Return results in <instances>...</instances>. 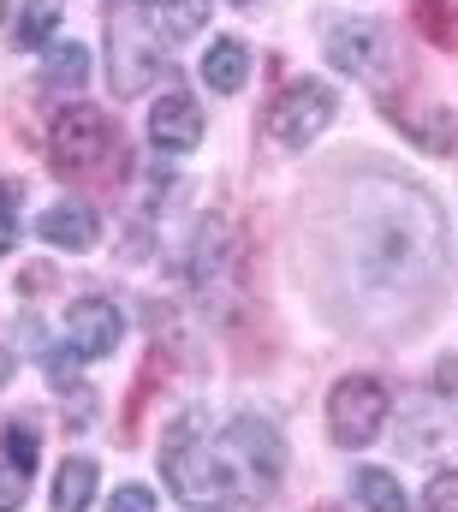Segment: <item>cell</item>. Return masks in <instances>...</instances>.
I'll return each mask as SVG.
<instances>
[{"mask_svg": "<svg viewBox=\"0 0 458 512\" xmlns=\"http://www.w3.org/2000/svg\"><path fill=\"white\" fill-rule=\"evenodd\" d=\"M161 477H167V489H173L191 512H232L238 507V483H232L227 459H215V453H209L203 441H191L185 429L167 441Z\"/></svg>", "mask_w": 458, "mask_h": 512, "instance_id": "1", "label": "cell"}, {"mask_svg": "<svg viewBox=\"0 0 458 512\" xmlns=\"http://www.w3.org/2000/svg\"><path fill=\"white\" fill-rule=\"evenodd\" d=\"M334 114H340L334 84H322V78H298V84L280 90V102L268 108V137L286 143V149H304V143H316L322 131L334 126Z\"/></svg>", "mask_w": 458, "mask_h": 512, "instance_id": "2", "label": "cell"}, {"mask_svg": "<svg viewBox=\"0 0 458 512\" xmlns=\"http://www.w3.org/2000/svg\"><path fill=\"white\" fill-rule=\"evenodd\" d=\"M227 471H232V483H250L256 495H268L280 483L286 447H280L268 417H232L227 423Z\"/></svg>", "mask_w": 458, "mask_h": 512, "instance_id": "3", "label": "cell"}, {"mask_svg": "<svg viewBox=\"0 0 458 512\" xmlns=\"http://www.w3.org/2000/svg\"><path fill=\"white\" fill-rule=\"evenodd\" d=\"M328 66H340L345 78L381 84L393 72V36L381 18H345L328 30Z\"/></svg>", "mask_w": 458, "mask_h": 512, "instance_id": "4", "label": "cell"}, {"mask_svg": "<svg viewBox=\"0 0 458 512\" xmlns=\"http://www.w3.org/2000/svg\"><path fill=\"white\" fill-rule=\"evenodd\" d=\"M387 423V387L375 376H345L328 399V429L340 447H369Z\"/></svg>", "mask_w": 458, "mask_h": 512, "instance_id": "5", "label": "cell"}, {"mask_svg": "<svg viewBox=\"0 0 458 512\" xmlns=\"http://www.w3.org/2000/svg\"><path fill=\"white\" fill-rule=\"evenodd\" d=\"M108 143H114V126H108V114H96V108H66V114L54 120V131H48V155H54L60 173L96 167Z\"/></svg>", "mask_w": 458, "mask_h": 512, "instance_id": "6", "label": "cell"}, {"mask_svg": "<svg viewBox=\"0 0 458 512\" xmlns=\"http://www.w3.org/2000/svg\"><path fill=\"white\" fill-rule=\"evenodd\" d=\"M119 334H125V322H119V304H108V298H78L72 316H66L72 358H108L119 346Z\"/></svg>", "mask_w": 458, "mask_h": 512, "instance_id": "7", "label": "cell"}, {"mask_svg": "<svg viewBox=\"0 0 458 512\" xmlns=\"http://www.w3.org/2000/svg\"><path fill=\"white\" fill-rule=\"evenodd\" d=\"M149 143H155V149H167V155L197 149V143H203V108H197L185 90L155 96V108H149Z\"/></svg>", "mask_w": 458, "mask_h": 512, "instance_id": "8", "label": "cell"}, {"mask_svg": "<svg viewBox=\"0 0 458 512\" xmlns=\"http://www.w3.org/2000/svg\"><path fill=\"white\" fill-rule=\"evenodd\" d=\"M36 239L54 245V251H90V245L102 239V221H96L90 203H54V209H42Z\"/></svg>", "mask_w": 458, "mask_h": 512, "instance_id": "9", "label": "cell"}, {"mask_svg": "<svg viewBox=\"0 0 458 512\" xmlns=\"http://www.w3.org/2000/svg\"><path fill=\"white\" fill-rule=\"evenodd\" d=\"M203 84L221 90V96H238V90L250 84V48L232 42V36H221V42L203 54Z\"/></svg>", "mask_w": 458, "mask_h": 512, "instance_id": "10", "label": "cell"}, {"mask_svg": "<svg viewBox=\"0 0 458 512\" xmlns=\"http://www.w3.org/2000/svg\"><path fill=\"white\" fill-rule=\"evenodd\" d=\"M6 30H12L18 48H48L54 30H60V0H24V6L6 18Z\"/></svg>", "mask_w": 458, "mask_h": 512, "instance_id": "11", "label": "cell"}, {"mask_svg": "<svg viewBox=\"0 0 458 512\" xmlns=\"http://www.w3.org/2000/svg\"><path fill=\"white\" fill-rule=\"evenodd\" d=\"M42 78H48V90H84V84H90V54H84L78 42H48Z\"/></svg>", "mask_w": 458, "mask_h": 512, "instance_id": "12", "label": "cell"}, {"mask_svg": "<svg viewBox=\"0 0 458 512\" xmlns=\"http://www.w3.org/2000/svg\"><path fill=\"white\" fill-rule=\"evenodd\" d=\"M90 495H96V465L66 459L60 477H54V512H90Z\"/></svg>", "mask_w": 458, "mask_h": 512, "instance_id": "13", "label": "cell"}, {"mask_svg": "<svg viewBox=\"0 0 458 512\" xmlns=\"http://www.w3.org/2000/svg\"><path fill=\"white\" fill-rule=\"evenodd\" d=\"M357 501H363V512H411L399 477H393V471H375V465L357 471Z\"/></svg>", "mask_w": 458, "mask_h": 512, "instance_id": "14", "label": "cell"}, {"mask_svg": "<svg viewBox=\"0 0 458 512\" xmlns=\"http://www.w3.org/2000/svg\"><path fill=\"white\" fill-rule=\"evenodd\" d=\"M155 12H161V30H167L173 42H185V36H197V30H203L209 0H155Z\"/></svg>", "mask_w": 458, "mask_h": 512, "instance_id": "15", "label": "cell"}, {"mask_svg": "<svg viewBox=\"0 0 458 512\" xmlns=\"http://www.w3.org/2000/svg\"><path fill=\"white\" fill-rule=\"evenodd\" d=\"M0 447H6V465L30 477V465H36V435H30V423H12V429L0 435Z\"/></svg>", "mask_w": 458, "mask_h": 512, "instance_id": "16", "label": "cell"}, {"mask_svg": "<svg viewBox=\"0 0 458 512\" xmlns=\"http://www.w3.org/2000/svg\"><path fill=\"white\" fill-rule=\"evenodd\" d=\"M18 245V185L0 179V256Z\"/></svg>", "mask_w": 458, "mask_h": 512, "instance_id": "17", "label": "cell"}, {"mask_svg": "<svg viewBox=\"0 0 458 512\" xmlns=\"http://www.w3.org/2000/svg\"><path fill=\"white\" fill-rule=\"evenodd\" d=\"M429 512H458V471H435L429 477Z\"/></svg>", "mask_w": 458, "mask_h": 512, "instance_id": "18", "label": "cell"}, {"mask_svg": "<svg viewBox=\"0 0 458 512\" xmlns=\"http://www.w3.org/2000/svg\"><path fill=\"white\" fill-rule=\"evenodd\" d=\"M108 512H155V495L143 489V483H125L108 495Z\"/></svg>", "mask_w": 458, "mask_h": 512, "instance_id": "19", "label": "cell"}, {"mask_svg": "<svg viewBox=\"0 0 458 512\" xmlns=\"http://www.w3.org/2000/svg\"><path fill=\"white\" fill-rule=\"evenodd\" d=\"M18 501H24V471L0 465V512H18Z\"/></svg>", "mask_w": 458, "mask_h": 512, "instance_id": "20", "label": "cell"}, {"mask_svg": "<svg viewBox=\"0 0 458 512\" xmlns=\"http://www.w3.org/2000/svg\"><path fill=\"white\" fill-rule=\"evenodd\" d=\"M6 376H12V352H0V382H6Z\"/></svg>", "mask_w": 458, "mask_h": 512, "instance_id": "21", "label": "cell"}, {"mask_svg": "<svg viewBox=\"0 0 458 512\" xmlns=\"http://www.w3.org/2000/svg\"><path fill=\"white\" fill-rule=\"evenodd\" d=\"M232 6H250V0H232Z\"/></svg>", "mask_w": 458, "mask_h": 512, "instance_id": "22", "label": "cell"}, {"mask_svg": "<svg viewBox=\"0 0 458 512\" xmlns=\"http://www.w3.org/2000/svg\"><path fill=\"white\" fill-rule=\"evenodd\" d=\"M137 6H155V0H137Z\"/></svg>", "mask_w": 458, "mask_h": 512, "instance_id": "23", "label": "cell"}]
</instances>
